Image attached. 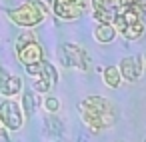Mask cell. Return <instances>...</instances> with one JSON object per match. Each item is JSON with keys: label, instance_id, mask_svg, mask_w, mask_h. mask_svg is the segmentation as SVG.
I'll use <instances>...</instances> for the list:
<instances>
[{"label": "cell", "instance_id": "1", "mask_svg": "<svg viewBox=\"0 0 146 142\" xmlns=\"http://www.w3.org/2000/svg\"><path fill=\"white\" fill-rule=\"evenodd\" d=\"M8 14H10V20L20 26H36L38 22L44 20L46 8L42 6V2L34 0V2H26L22 6H18L16 10H10Z\"/></svg>", "mask_w": 146, "mask_h": 142}, {"label": "cell", "instance_id": "2", "mask_svg": "<svg viewBox=\"0 0 146 142\" xmlns=\"http://www.w3.org/2000/svg\"><path fill=\"white\" fill-rule=\"evenodd\" d=\"M0 122H2L8 130H20L22 128V110L16 102L12 100H6L0 104Z\"/></svg>", "mask_w": 146, "mask_h": 142}, {"label": "cell", "instance_id": "3", "mask_svg": "<svg viewBox=\"0 0 146 142\" xmlns=\"http://www.w3.org/2000/svg\"><path fill=\"white\" fill-rule=\"evenodd\" d=\"M86 8V0H54V12L62 20H76Z\"/></svg>", "mask_w": 146, "mask_h": 142}, {"label": "cell", "instance_id": "4", "mask_svg": "<svg viewBox=\"0 0 146 142\" xmlns=\"http://www.w3.org/2000/svg\"><path fill=\"white\" fill-rule=\"evenodd\" d=\"M60 60L64 66H78L80 70L88 68V54L76 44H64L60 52Z\"/></svg>", "mask_w": 146, "mask_h": 142}, {"label": "cell", "instance_id": "5", "mask_svg": "<svg viewBox=\"0 0 146 142\" xmlns=\"http://www.w3.org/2000/svg\"><path fill=\"white\" fill-rule=\"evenodd\" d=\"M92 4H94V18L98 22L110 24L122 6V0H92Z\"/></svg>", "mask_w": 146, "mask_h": 142}, {"label": "cell", "instance_id": "6", "mask_svg": "<svg viewBox=\"0 0 146 142\" xmlns=\"http://www.w3.org/2000/svg\"><path fill=\"white\" fill-rule=\"evenodd\" d=\"M118 70H120V76H122L124 80H128V82L138 80V78H140V74H142L140 58H138V56H126V58H122V62H120Z\"/></svg>", "mask_w": 146, "mask_h": 142}, {"label": "cell", "instance_id": "7", "mask_svg": "<svg viewBox=\"0 0 146 142\" xmlns=\"http://www.w3.org/2000/svg\"><path fill=\"white\" fill-rule=\"evenodd\" d=\"M16 50H18L20 62H24V64H34V62H40L42 60V48H40V44L36 40H32V42L20 46Z\"/></svg>", "mask_w": 146, "mask_h": 142}, {"label": "cell", "instance_id": "8", "mask_svg": "<svg viewBox=\"0 0 146 142\" xmlns=\"http://www.w3.org/2000/svg\"><path fill=\"white\" fill-rule=\"evenodd\" d=\"M94 38L98 42H102V44H108V42H112L116 38V30L108 22H98V26L94 28Z\"/></svg>", "mask_w": 146, "mask_h": 142}, {"label": "cell", "instance_id": "9", "mask_svg": "<svg viewBox=\"0 0 146 142\" xmlns=\"http://www.w3.org/2000/svg\"><path fill=\"white\" fill-rule=\"evenodd\" d=\"M120 34L124 38H128V40H138L144 34V22H142V18L136 20V22H132V24H128V26H124V30Z\"/></svg>", "mask_w": 146, "mask_h": 142}, {"label": "cell", "instance_id": "10", "mask_svg": "<svg viewBox=\"0 0 146 142\" xmlns=\"http://www.w3.org/2000/svg\"><path fill=\"white\" fill-rule=\"evenodd\" d=\"M20 90H22V80H20L18 76H8L0 92H2L4 96H14V94H18Z\"/></svg>", "mask_w": 146, "mask_h": 142}, {"label": "cell", "instance_id": "11", "mask_svg": "<svg viewBox=\"0 0 146 142\" xmlns=\"http://www.w3.org/2000/svg\"><path fill=\"white\" fill-rule=\"evenodd\" d=\"M104 82H106L110 88H118V86H120L122 76H120L118 66H106V68H104Z\"/></svg>", "mask_w": 146, "mask_h": 142}, {"label": "cell", "instance_id": "12", "mask_svg": "<svg viewBox=\"0 0 146 142\" xmlns=\"http://www.w3.org/2000/svg\"><path fill=\"white\" fill-rule=\"evenodd\" d=\"M40 66H42L40 74H42V76H44V78H46V80H48L50 84L58 80V72H56V68H54V66H52L50 62H44V60H42V62H40Z\"/></svg>", "mask_w": 146, "mask_h": 142}, {"label": "cell", "instance_id": "13", "mask_svg": "<svg viewBox=\"0 0 146 142\" xmlns=\"http://www.w3.org/2000/svg\"><path fill=\"white\" fill-rule=\"evenodd\" d=\"M50 86H52V84H50L42 74H38V76H36V80H34V88H36L38 92H48V88H50Z\"/></svg>", "mask_w": 146, "mask_h": 142}, {"label": "cell", "instance_id": "14", "mask_svg": "<svg viewBox=\"0 0 146 142\" xmlns=\"http://www.w3.org/2000/svg\"><path fill=\"white\" fill-rule=\"evenodd\" d=\"M44 106H46V110H48V112H56V110L60 108V100H58V98H54V96H48V98H46V102H44Z\"/></svg>", "mask_w": 146, "mask_h": 142}, {"label": "cell", "instance_id": "15", "mask_svg": "<svg viewBox=\"0 0 146 142\" xmlns=\"http://www.w3.org/2000/svg\"><path fill=\"white\" fill-rule=\"evenodd\" d=\"M32 40H34L32 32H24V34H20V36H18V40H16V48H20V46L28 44V42H32Z\"/></svg>", "mask_w": 146, "mask_h": 142}, {"label": "cell", "instance_id": "16", "mask_svg": "<svg viewBox=\"0 0 146 142\" xmlns=\"http://www.w3.org/2000/svg\"><path fill=\"white\" fill-rule=\"evenodd\" d=\"M40 62H42V60H40ZM40 62H34V64H26V72H28L30 76H38V74H40V70H42Z\"/></svg>", "mask_w": 146, "mask_h": 142}, {"label": "cell", "instance_id": "17", "mask_svg": "<svg viewBox=\"0 0 146 142\" xmlns=\"http://www.w3.org/2000/svg\"><path fill=\"white\" fill-rule=\"evenodd\" d=\"M136 2H140V0H122V4H126V6H134Z\"/></svg>", "mask_w": 146, "mask_h": 142}, {"label": "cell", "instance_id": "18", "mask_svg": "<svg viewBox=\"0 0 146 142\" xmlns=\"http://www.w3.org/2000/svg\"><path fill=\"white\" fill-rule=\"evenodd\" d=\"M0 142H10V140L6 138V134H4V130H0Z\"/></svg>", "mask_w": 146, "mask_h": 142}, {"label": "cell", "instance_id": "19", "mask_svg": "<svg viewBox=\"0 0 146 142\" xmlns=\"http://www.w3.org/2000/svg\"><path fill=\"white\" fill-rule=\"evenodd\" d=\"M144 60H146V54H144Z\"/></svg>", "mask_w": 146, "mask_h": 142}, {"label": "cell", "instance_id": "20", "mask_svg": "<svg viewBox=\"0 0 146 142\" xmlns=\"http://www.w3.org/2000/svg\"><path fill=\"white\" fill-rule=\"evenodd\" d=\"M144 142H146V138H144Z\"/></svg>", "mask_w": 146, "mask_h": 142}]
</instances>
